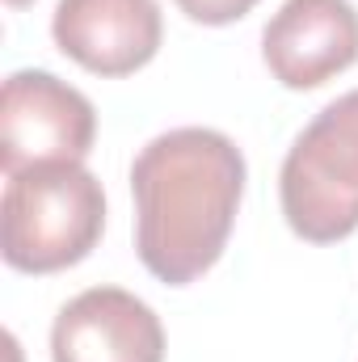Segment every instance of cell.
<instances>
[{
  "instance_id": "cell-6",
  "label": "cell",
  "mask_w": 358,
  "mask_h": 362,
  "mask_svg": "<svg viewBox=\"0 0 358 362\" xmlns=\"http://www.w3.org/2000/svg\"><path fill=\"white\" fill-rule=\"evenodd\" d=\"M51 362H165L161 316L122 286H89L59 308Z\"/></svg>"
},
{
  "instance_id": "cell-4",
  "label": "cell",
  "mask_w": 358,
  "mask_h": 362,
  "mask_svg": "<svg viewBox=\"0 0 358 362\" xmlns=\"http://www.w3.org/2000/svg\"><path fill=\"white\" fill-rule=\"evenodd\" d=\"M97 139V110L51 72H13L0 93V169L21 173L51 160H85Z\"/></svg>"
},
{
  "instance_id": "cell-8",
  "label": "cell",
  "mask_w": 358,
  "mask_h": 362,
  "mask_svg": "<svg viewBox=\"0 0 358 362\" xmlns=\"http://www.w3.org/2000/svg\"><path fill=\"white\" fill-rule=\"evenodd\" d=\"M258 0H178V8L190 21H202V25H232L241 21Z\"/></svg>"
},
{
  "instance_id": "cell-3",
  "label": "cell",
  "mask_w": 358,
  "mask_h": 362,
  "mask_svg": "<svg viewBox=\"0 0 358 362\" xmlns=\"http://www.w3.org/2000/svg\"><path fill=\"white\" fill-rule=\"evenodd\" d=\"M278 198L291 232L308 245L346 240L358 228V89L329 101L295 135Z\"/></svg>"
},
{
  "instance_id": "cell-9",
  "label": "cell",
  "mask_w": 358,
  "mask_h": 362,
  "mask_svg": "<svg viewBox=\"0 0 358 362\" xmlns=\"http://www.w3.org/2000/svg\"><path fill=\"white\" fill-rule=\"evenodd\" d=\"M8 4H13V8H21V4H30V0H8Z\"/></svg>"
},
{
  "instance_id": "cell-2",
  "label": "cell",
  "mask_w": 358,
  "mask_h": 362,
  "mask_svg": "<svg viewBox=\"0 0 358 362\" xmlns=\"http://www.w3.org/2000/svg\"><path fill=\"white\" fill-rule=\"evenodd\" d=\"M105 232V189L81 160L8 173L0 198V249L21 274H55L85 262Z\"/></svg>"
},
{
  "instance_id": "cell-5",
  "label": "cell",
  "mask_w": 358,
  "mask_h": 362,
  "mask_svg": "<svg viewBox=\"0 0 358 362\" xmlns=\"http://www.w3.org/2000/svg\"><path fill=\"white\" fill-rule=\"evenodd\" d=\"M262 59L287 89H321L358 64V8L350 0H287L262 30Z\"/></svg>"
},
{
  "instance_id": "cell-1",
  "label": "cell",
  "mask_w": 358,
  "mask_h": 362,
  "mask_svg": "<svg viewBox=\"0 0 358 362\" xmlns=\"http://www.w3.org/2000/svg\"><path fill=\"white\" fill-rule=\"evenodd\" d=\"M245 152L211 127H178L156 135L131 165L135 249L144 270L185 286L224 257L241 198Z\"/></svg>"
},
{
  "instance_id": "cell-7",
  "label": "cell",
  "mask_w": 358,
  "mask_h": 362,
  "mask_svg": "<svg viewBox=\"0 0 358 362\" xmlns=\"http://www.w3.org/2000/svg\"><path fill=\"white\" fill-rule=\"evenodd\" d=\"M51 34L93 76H131L156 59L165 21L156 0H59Z\"/></svg>"
}]
</instances>
